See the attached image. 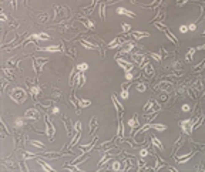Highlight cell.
<instances>
[{"label":"cell","mask_w":205,"mask_h":172,"mask_svg":"<svg viewBox=\"0 0 205 172\" xmlns=\"http://www.w3.org/2000/svg\"><path fill=\"white\" fill-rule=\"evenodd\" d=\"M37 162H39V164L41 165V168L44 169V171L54 172V168H53V167H51V165H49V164H47V162H44V161L41 159V158H39V156H37Z\"/></svg>","instance_id":"25"},{"label":"cell","mask_w":205,"mask_h":172,"mask_svg":"<svg viewBox=\"0 0 205 172\" xmlns=\"http://www.w3.org/2000/svg\"><path fill=\"white\" fill-rule=\"evenodd\" d=\"M3 73L6 74V75H7L10 80H13V78H14V74H13V71H10L9 68H3Z\"/></svg>","instance_id":"48"},{"label":"cell","mask_w":205,"mask_h":172,"mask_svg":"<svg viewBox=\"0 0 205 172\" xmlns=\"http://www.w3.org/2000/svg\"><path fill=\"white\" fill-rule=\"evenodd\" d=\"M9 97L14 101L16 104H23L27 100V91L21 87H14L9 91Z\"/></svg>","instance_id":"1"},{"label":"cell","mask_w":205,"mask_h":172,"mask_svg":"<svg viewBox=\"0 0 205 172\" xmlns=\"http://www.w3.org/2000/svg\"><path fill=\"white\" fill-rule=\"evenodd\" d=\"M181 110L184 111V112H189V111H191V105H188V104H184V105L181 107Z\"/></svg>","instance_id":"51"},{"label":"cell","mask_w":205,"mask_h":172,"mask_svg":"<svg viewBox=\"0 0 205 172\" xmlns=\"http://www.w3.org/2000/svg\"><path fill=\"white\" fill-rule=\"evenodd\" d=\"M125 43H127V40H125L124 37L118 36V37H115L114 40H113L110 44H108V49H120V47H123Z\"/></svg>","instance_id":"10"},{"label":"cell","mask_w":205,"mask_h":172,"mask_svg":"<svg viewBox=\"0 0 205 172\" xmlns=\"http://www.w3.org/2000/svg\"><path fill=\"white\" fill-rule=\"evenodd\" d=\"M202 37H205V30H204V33H202Z\"/></svg>","instance_id":"58"},{"label":"cell","mask_w":205,"mask_h":172,"mask_svg":"<svg viewBox=\"0 0 205 172\" xmlns=\"http://www.w3.org/2000/svg\"><path fill=\"white\" fill-rule=\"evenodd\" d=\"M136 90L138 91V93H144V91L147 90V84H145V82H137Z\"/></svg>","instance_id":"39"},{"label":"cell","mask_w":205,"mask_h":172,"mask_svg":"<svg viewBox=\"0 0 205 172\" xmlns=\"http://www.w3.org/2000/svg\"><path fill=\"white\" fill-rule=\"evenodd\" d=\"M125 80L127 81H132L134 80V75H132L131 71H125Z\"/></svg>","instance_id":"49"},{"label":"cell","mask_w":205,"mask_h":172,"mask_svg":"<svg viewBox=\"0 0 205 172\" xmlns=\"http://www.w3.org/2000/svg\"><path fill=\"white\" fill-rule=\"evenodd\" d=\"M97 139H99V137H94V139H93V142H91V144H86V145H78V148H80L83 152L91 151V149L95 147V144H97Z\"/></svg>","instance_id":"19"},{"label":"cell","mask_w":205,"mask_h":172,"mask_svg":"<svg viewBox=\"0 0 205 172\" xmlns=\"http://www.w3.org/2000/svg\"><path fill=\"white\" fill-rule=\"evenodd\" d=\"M46 63H49V58H43V57H34L33 58V70H34V73H36V75L40 74L43 67L46 66Z\"/></svg>","instance_id":"4"},{"label":"cell","mask_w":205,"mask_h":172,"mask_svg":"<svg viewBox=\"0 0 205 172\" xmlns=\"http://www.w3.org/2000/svg\"><path fill=\"white\" fill-rule=\"evenodd\" d=\"M151 142H152V145H154L157 149H160L161 152L164 151V145H162V142H161V141L157 138L155 135H151Z\"/></svg>","instance_id":"23"},{"label":"cell","mask_w":205,"mask_h":172,"mask_svg":"<svg viewBox=\"0 0 205 172\" xmlns=\"http://www.w3.org/2000/svg\"><path fill=\"white\" fill-rule=\"evenodd\" d=\"M197 154V151H191L189 154H187V155H182V156H175V161L178 162V164H185V162H188L191 158H192L194 155Z\"/></svg>","instance_id":"15"},{"label":"cell","mask_w":205,"mask_h":172,"mask_svg":"<svg viewBox=\"0 0 205 172\" xmlns=\"http://www.w3.org/2000/svg\"><path fill=\"white\" fill-rule=\"evenodd\" d=\"M136 41L134 40H127V43L123 46V49H121V51L118 53V56H125V54H131L132 50L136 49Z\"/></svg>","instance_id":"7"},{"label":"cell","mask_w":205,"mask_h":172,"mask_svg":"<svg viewBox=\"0 0 205 172\" xmlns=\"http://www.w3.org/2000/svg\"><path fill=\"white\" fill-rule=\"evenodd\" d=\"M99 128V123H97V117H93L90 119V135H95V131Z\"/></svg>","instance_id":"20"},{"label":"cell","mask_w":205,"mask_h":172,"mask_svg":"<svg viewBox=\"0 0 205 172\" xmlns=\"http://www.w3.org/2000/svg\"><path fill=\"white\" fill-rule=\"evenodd\" d=\"M117 137H118L121 141H124V138H125V131H124V123L123 119H121V117L118 118V130H117Z\"/></svg>","instance_id":"18"},{"label":"cell","mask_w":205,"mask_h":172,"mask_svg":"<svg viewBox=\"0 0 205 172\" xmlns=\"http://www.w3.org/2000/svg\"><path fill=\"white\" fill-rule=\"evenodd\" d=\"M143 68H144V71H145V74H147L148 77H151V75H154V68H152V66H151V64H150L148 61H145V63H144Z\"/></svg>","instance_id":"30"},{"label":"cell","mask_w":205,"mask_h":172,"mask_svg":"<svg viewBox=\"0 0 205 172\" xmlns=\"http://www.w3.org/2000/svg\"><path fill=\"white\" fill-rule=\"evenodd\" d=\"M128 127L131 128V137L134 135V132H136V128L140 127V121H138V115L134 114V117L132 118L128 119Z\"/></svg>","instance_id":"13"},{"label":"cell","mask_w":205,"mask_h":172,"mask_svg":"<svg viewBox=\"0 0 205 172\" xmlns=\"http://www.w3.org/2000/svg\"><path fill=\"white\" fill-rule=\"evenodd\" d=\"M131 58H132V63L140 67H143L144 63H145V54L143 53H131Z\"/></svg>","instance_id":"9"},{"label":"cell","mask_w":205,"mask_h":172,"mask_svg":"<svg viewBox=\"0 0 205 172\" xmlns=\"http://www.w3.org/2000/svg\"><path fill=\"white\" fill-rule=\"evenodd\" d=\"M160 110H161V107L155 100H148V103L144 105V111L145 112L147 111L148 112H160Z\"/></svg>","instance_id":"6"},{"label":"cell","mask_w":205,"mask_h":172,"mask_svg":"<svg viewBox=\"0 0 205 172\" xmlns=\"http://www.w3.org/2000/svg\"><path fill=\"white\" fill-rule=\"evenodd\" d=\"M197 53V49H194V47H191V49L187 51V54H185V61L187 63H191L194 60V54Z\"/></svg>","instance_id":"26"},{"label":"cell","mask_w":205,"mask_h":172,"mask_svg":"<svg viewBox=\"0 0 205 172\" xmlns=\"http://www.w3.org/2000/svg\"><path fill=\"white\" fill-rule=\"evenodd\" d=\"M74 131H81V123L80 121H77L74 124Z\"/></svg>","instance_id":"52"},{"label":"cell","mask_w":205,"mask_h":172,"mask_svg":"<svg viewBox=\"0 0 205 172\" xmlns=\"http://www.w3.org/2000/svg\"><path fill=\"white\" fill-rule=\"evenodd\" d=\"M51 114H53V115H58V114H60L58 107H53V108H51Z\"/></svg>","instance_id":"53"},{"label":"cell","mask_w":205,"mask_h":172,"mask_svg":"<svg viewBox=\"0 0 205 172\" xmlns=\"http://www.w3.org/2000/svg\"><path fill=\"white\" fill-rule=\"evenodd\" d=\"M111 169H113V171H121V162H120V161H114V162H113V164H111Z\"/></svg>","instance_id":"43"},{"label":"cell","mask_w":205,"mask_h":172,"mask_svg":"<svg viewBox=\"0 0 205 172\" xmlns=\"http://www.w3.org/2000/svg\"><path fill=\"white\" fill-rule=\"evenodd\" d=\"M36 49L39 51H47V53H58L62 50L58 46H49V47H39V46H36Z\"/></svg>","instance_id":"16"},{"label":"cell","mask_w":205,"mask_h":172,"mask_svg":"<svg viewBox=\"0 0 205 172\" xmlns=\"http://www.w3.org/2000/svg\"><path fill=\"white\" fill-rule=\"evenodd\" d=\"M106 6H107V2L102 0L101 3H100V17H101L102 21L106 20Z\"/></svg>","instance_id":"31"},{"label":"cell","mask_w":205,"mask_h":172,"mask_svg":"<svg viewBox=\"0 0 205 172\" xmlns=\"http://www.w3.org/2000/svg\"><path fill=\"white\" fill-rule=\"evenodd\" d=\"M115 13H117V14H121V16H128V17H131V19H136L137 17L136 13H132L131 10H128V9H125V7H117Z\"/></svg>","instance_id":"14"},{"label":"cell","mask_w":205,"mask_h":172,"mask_svg":"<svg viewBox=\"0 0 205 172\" xmlns=\"http://www.w3.org/2000/svg\"><path fill=\"white\" fill-rule=\"evenodd\" d=\"M76 68H77V71H80V73H84V71L88 70V64H87V63H80V64L76 66Z\"/></svg>","instance_id":"38"},{"label":"cell","mask_w":205,"mask_h":172,"mask_svg":"<svg viewBox=\"0 0 205 172\" xmlns=\"http://www.w3.org/2000/svg\"><path fill=\"white\" fill-rule=\"evenodd\" d=\"M188 30H191V31H195V30H197V24H195V23H191V24H188Z\"/></svg>","instance_id":"55"},{"label":"cell","mask_w":205,"mask_h":172,"mask_svg":"<svg viewBox=\"0 0 205 172\" xmlns=\"http://www.w3.org/2000/svg\"><path fill=\"white\" fill-rule=\"evenodd\" d=\"M204 68H205V58L202 60L201 63H199V64H198V66H194L192 67V73H199V71H202Z\"/></svg>","instance_id":"35"},{"label":"cell","mask_w":205,"mask_h":172,"mask_svg":"<svg viewBox=\"0 0 205 172\" xmlns=\"http://www.w3.org/2000/svg\"><path fill=\"white\" fill-rule=\"evenodd\" d=\"M24 118L26 119H34V121H37V119L40 118V112H39V110H37V108H29V110L24 112Z\"/></svg>","instance_id":"11"},{"label":"cell","mask_w":205,"mask_h":172,"mask_svg":"<svg viewBox=\"0 0 205 172\" xmlns=\"http://www.w3.org/2000/svg\"><path fill=\"white\" fill-rule=\"evenodd\" d=\"M7 134H9V131H7V128H6V124L2 121V138H4Z\"/></svg>","instance_id":"47"},{"label":"cell","mask_w":205,"mask_h":172,"mask_svg":"<svg viewBox=\"0 0 205 172\" xmlns=\"http://www.w3.org/2000/svg\"><path fill=\"white\" fill-rule=\"evenodd\" d=\"M80 21H81L83 24L86 26L88 30H94L95 29V24H94V21L90 20V19H80Z\"/></svg>","instance_id":"28"},{"label":"cell","mask_w":205,"mask_h":172,"mask_svg":"<svg viewBox=\"0 0 205 172\" xmlns=\"http://www.w3.org/2000/svg\"><path fill=\"white\" fill-rule=\"evenodd\" d=\"M152 24L155 26L158 30H161V31H165V30L168 29V27H167V26H164L162 23H161V21H152Z\"/></svg>","instance_id":"42"},{"label":"cell","mask_w":205,"mask_h":172,"mask_svg":"<svg viewBox=\"0 0 205 172\" xmlns=\"http://www.w3.org/2000/svg\"><path fill=\"white\" fill-rule=\"evenodd\" d=\"M164 33H165V36L168 37L170 40H171V41H172V43H174V44H175V46H178V38H177V37H175V36H174V34H172V33H171V31H170V30H168V29L165 30Z\"/></svg>","instance_id":"33"},{"label":"cell","mask_w":205,"mask_h":172,"mask_svg":"<svg viewBox=\"0 0 205 172\" xmlns=\"http://www.w3.org/2000/svg\"><path fill=\"white\" fill-rule=\"evenodd\" d=\"M111 100H113V104H114V107H115V110H117V114H118V118L121 117V114H123L124 111H125V108L123 107V104L118 101V98L115 97V94H113L111 95Z\"/></svg>","instance_id":"12"},{"label":"cell","mask_w":205,"mask_h":172,"mask_svg":"<svg viewBox=\"0 0 205 172\" xmlns=\"http://www.w3.org/2000/svg\"><path fill=\"white\" fill-rule=\"evenodd\" d=\"M69 154H71V152H64V151H60V152H41L39 156H41V158H46V159H56V158H60V156H64V155H69Z\"/></svg>","instance_id":"5"},{"label":"cell","mask_w":205,"mask_h":172,"mask_svg":"<svg viewBox=\"0 0 205 172\" xmlns=\"http://www.w3.org/2000/svg\"><path fill=\"white\" fill-rule=\"evenodd\" d=\"M198 50H205V44H202V46H198L197 47V51Z\"/></svg>","instance_id":"56"},{"label":"cell","mask_w":205,"mask_h":172,"mask_svg":"<svg viewBox=\"0 0 205 172\" xmlns=\"http://www.w3.org/2000/svg\"><path fill=\"white\" fill-rule=\"evenodd\" d=\"M21 155H23V159H30V158H37V156L39 155H36V154H32V152H29V151H23V154H21Z\"/></svg>","instance_id":"41"},{"label":"cell","mask_w":205,"mask_h":172,"mask_svg":"<svg viewBox=\"0 0 205 172\" xmlns=\"http://www.w3.org/2000/svg\"><path fill=\"white\" fill-rule=\"evenodd\" d=\"M30 142H32V145H34L36 148H39V149H44L46 148V145L43 142H40V141H34L33 139V141H30Z\"/></svg>","instance_id":"44"},{"label":"cell","mask_w":205,"mask_h":172,"mask_svg":"<svg viewBox=\"0 0 205 172\" xmlns=\"http://www.w3.org/2000/svg\"><path fill=\"white\" fill-rule=\"evenodd\" d=\"M6 19H7V17H6V14L3 13V14H2V21H6Z\"/></svg>","instance_id":"57"},{"label":"cell","mask_w":205,"mask_h":172,"mask_svg":"<svg viewBox=\"0 0 205 172\" xmlns=\"http://www.w3.org/2000/svg\"><path fill=\"white\" fill-rule=\"evenodd\" d=\"M194 125H195V119L194 118H188V119H182L180 123V127L182 130L185 135H191L194 131Z\"/></svg>","instance_id":"2"},{"label":"cell","mask_w":205,"mask_h":172,"mask_svg":"<svg viewBox=\"0 0 205 172\" xmlns=\"http://www.w3.org/2000/svg\"><path fill=\"white\" fill-rule=\"evenodd\" d=\"M148 56H150L151 58H154V60H155V61H158V63L162 60V56H161L160 53H154V51H150V53H148Z\"/></svg>","instance_id":"40"},{"label":"cell","mask_w":205,"mask_h":172,"mask_svg":"<svg viewBox=\"0 0 205 172\" xmlns=\"http://www.w3.org/2000/svg\"><path fill=\"white\" fill-rule=\"evenodd\" d=\"M40 93H41V88L39 86H36V84H32V86H30V94H32V97H33L34 100L39 97Z\"/></svg>","instance_id":"22"},{"label":"cell","mask_w":205,"mask_h":172,"mask_svg":"<svg viewBox=\"0 0 205 172\" xmlns=\"http://www.w3.org/2000/svg\"><path fill=\"white\" fill-rule=\"evenodd\" d=\"M148 155H150L148 148H141V149H140V158H147Z\"/></svg>","instance_id":"45"},{"label":"cell","mask_w":205,"mask_h":172,"mask_svg":"<svg viewBox=\"0 0 205 172\" xmlns=\"http://www.w3.org/2000/svg\"><path fill=\"white\" fill-rule=\"evenodd\" d=\"M23 3H24V4H26V3H27V0H23Z\"/></svg>","instance_id":"59"},{"label":"cell","mask_w":205,"mask_h":172,"mask_svg":"<svg viewBox=\"0 0 205 172\" xmlns=\"http://www.w3.org/2000/svg\"><path fill=\"white\" fill-rule=\"evenodd\" d=\"M180 31H181V33H182V34H184V33H187V31H188V26L182 24V26H181V27H180Z\"/></svg>","instance_id":"54"},{"label":"cell","mask_w":205,"mask_h":172,"mask_svg":"<svg viewBox=\"0 0 205 172\" xmlns=\"http://www.w3.org/2000/svg\"><path fill=\"white\" fill-rule=\"evenodd\" d=\"M130 34H131L132 38L137 41L141 40V38H145V37H150V33H148V31H138V30H137V31H130Z\"/></svg>","instance_id":"17"},{"label":"cell","mask_w":205,"mask_h":172,"mask_svg":"<svg viewBox=\"0 0 205 172\" xmlns=\"http://www.w3.org/2000/svg\"><path fill=\"white\" fill-rule=\"evenodd\" d=\"M97 3H99V0H93V3H91L90 7L84 9V14H90V13H93V10H94V7L97 6Z\"/></svg>","instance_id":"36"},{"label":"cell","mask_w":205,"mask_h":172,"mask_svg":"<svg viewBox=\"0 0 205 172\" xmlns=\"http://www.w3.org/2000/svg\"><path fill=\"white\" fill-rule=\"evenodd\" d=\"M151 128H152V130H155V131L162 132V131L167 130V125H165V124H154V123H151Z\"/></svg>","instance_id":"32"},{"label":"cell","mask_w":205,"mask_h":172,"mask_svg":"<svg viewBox=\"0 0 205 172\" xmlns=\"http://www.w3.org/2000/svg\"><path fill=\"white\" fill-rule=\"evenodd\" d=\"M63 124H64V127H66L67 135H71V134H73V128H71V123H70V119L67 118V117H63Z\"/></svg>","instance_id":"27"},{"label":"cell","mask_w":205,"mask_h":172,"mask_svg":"<svg viewBox=\"0 0 205 172\" xmlns=\"http://www.w3.org/2000/svg\"><path fill=\"white\" fill-rule=\"evenodd\" d=\"M44 124H46V134L49 137L50 141H53L54 139V134H56V127L53 125L51 123V119H50V115L46 114L44 115Z\"/></svg>","instance_id":"3"},{"label":"cell","mask_w":205,"mask_h":172,"mask_svg":"<svg viewBox=\"0 0 205 172\" xmlns=\"http://www.w3.org/2000/svg\"><path fill=\"white\" fill-rule=\"evenodd\" d=\"M14 125H16V128H21V127H24L26 123H24V118L23 117H17L16 121H14Z\"/></svg>","instance_id":"37"},{"label":"cell","mask_w":205,"mask_h":172,"mask_svg":"<svg viewBox=\"0 0 205 172\" xmlns=\"http://www.w3.org/2000/svg\"><path fill=\"white\" fill-rule=\"evenodd\" d=\"M70 101H71V104H73L74 108H76V112L78 114L81 108H80V105H78V98L76 97V95H74V93H71V95H70Z\"/></svg>","instance_id":"29"},{"label":"cell","mask_w":205,"mask_h":172,"mask_svg":"<svg viewBox=\"0 0 205 172\" xmlns=\"http://www.w3.org/2000/svg\"><path fill=\"white\" fill-rule=\"evenodd\" d=\"M80 138H81V131H76V134H74L73 139H71V142L69 144V148L76 147V145L78 144V141H80Z\"/></svg>","instance_id":"24"},{"label":"cell","mask_w":205,"mask_h":172,"mask_svg":"<svg viewBox=\"0 0 205 172\" xmlns=\"http://www.w3.org/2000/svg\"><path fill=\"white\" fill-rule=\"evenodd\" d=\"M121 29H123L124 33H130V31H131V24H128V23H121Z\"/></svg>","instance_id":"46"},{"label":"cell","mask_w":205,"mask_h":172,"mask_svg":"<svg viewBox=\"0 0 205 172\" xmlns=\"http://www.w3.org/2000/svg\"><path fill=\"white\" fill-rule=\"evenodd\" d=\"M187 3H189V0H177V6L178 7H181V6H184Z\"/></svg>","instance_id":"50"},{"label":"cell","mask_w":205,"mask_h":172,"mask_svg":"<svg viewBox=\"0 0 205 172\" xmlns=\"http://www.w3.org/2000/svg\"><path fill=\"white\" fill-rule=\"evenodd\" d=\"M32 40L34 41H40V40H50V36L47 33H37V34H32Z\"/></svg>","instance_id":"21"},{"label":"cell","mask_w":205,"mask_h":172,"mask_svg":"<svg viewBox=\"0 0 205 172\" xmlns=\"http://www.w3.org/2000/svg\"><path fill=\"white\" fill-rule=\"evenodd\" d=\"M115 61H117V64H118L124 71H132V70H134V63H132V61H127V60L120 58V57L115 58Z\"/></svg>","instance_id":"8"},{"label":"cell","mask_w":205,"mask_h":172,"mask_svg":"<svg viewBox=\"0 0 205 172\" xmlns=\"http://www.w3.org/2000/svg\"><path fill=\"white\" fill-rule=\"evenodd\" d=\"M78 105H80V108H87V107L91 105V101H90V100L78 98Z\"/></svg>","instance_id":"34"}]
</instances>
